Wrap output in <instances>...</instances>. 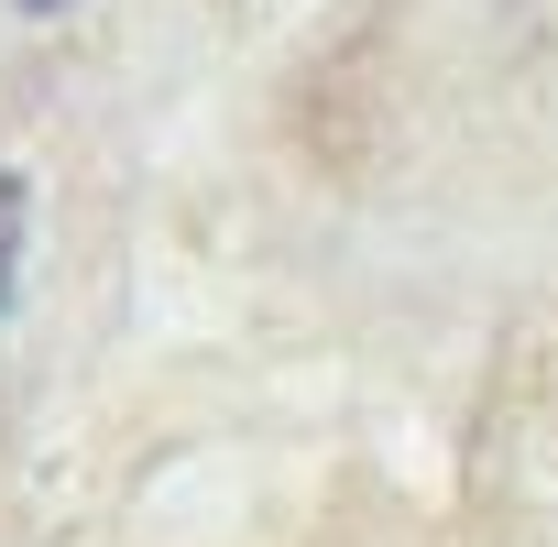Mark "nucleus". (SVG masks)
<instances>
[{
  "label": "nucleus",
  "mask_w": 558,
  "mask_h": 547,
  "mask_svg": "<svg viewBox=\"0 0 558 547\" xmlns=\"http://www.w3.org/2000/svg\"><path fill=\"white\" fill-rule=\"evenodd\" d=\"M23 12H66V0H23Z\"/></svg>",
  "instance_id": "nucleus-1"
}]
</instances>
